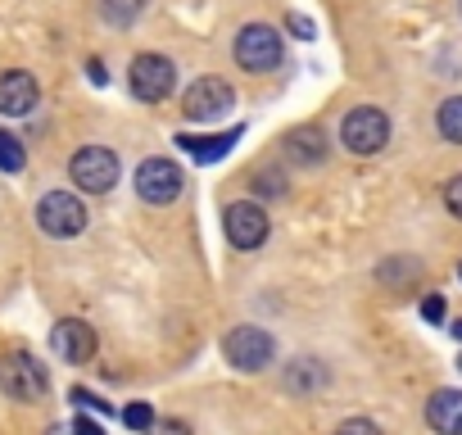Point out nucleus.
Wrapping results in <instances>:
<instances>
[{
  "label": "nucleus",
  "mask_w": 462,
  "mask_h": 435,
  "mask_svg": "<svg viewBox=\"0 0 462 435\" xmlns=\"http://www.w3.org/2000/svg\"><path fill=\"white\" fill-rule=\"evenodd\" d=\"M136 195L145 204H172L181 195V168L172 159H145L136 168Z\"/></svg>",
  "instance_id": "obj_10"
},
{
  "label": "nucleus",
  "mask_w": 462,
  "mask_h": 435,
  "mask_svg": "<svg viewBox=\"0 0 462 435\" xmlns=\"http://www.w3.org/2000/svg\"><path fill=\"white\" fill-rule=\"evenodd\" d=\"M123 421H127L136 435H145V430L154 426V408H150V403H132V408H123Z\"/></svg>",
  "instance_id": "obj_19"
},
{
  "label": "nucleus",
  "mask_w": 462,
  "mask_h": 435,
  "mask_svg": "<svg viewBox=\"0 0 462 435\" xmlns=\"http://www.w3.org/2000/svg\"><path fill=\"white\" fill-rule=\"evenodd\" d=\"M37 78L32 73H23V69H14V73H0V114L5 118H23V114H32L37 109Z\"/></svg>",
  "instance_id": "obj_11"
},
{
  "label": "nucleus",
  "mask_w": 462,
  "mask_h": 435,
  "mask_svg": "<svg viewBox=\"0 0 462 435\" xmlns=\"http://www.w3.org/2000/svg\"><path fill=\"white\" fill-rule=\"evenodd\" d=\"M222 354H226L231 367H241V372H263L273 363L277 345H273V336L263 327H231L226 340H222Z\"/></svg>",
  "instance_id": "obj_5"
},
{
  "label": "nucleus",
  "mask_w": 462,
  "mask_h": 435,
  "mask_svg": "<svg viewBox=\"0 0 462 435\" xmlns=\"http://www.w3.org/2000/svg\"><path fill=\"white\" fill-rule=\"evenodd\" d=\"M231 55H236V64H241L245 73H273V69L282 64V37H277V28H268V23H245V28L236 32V46H231Z\"/></svg>",
  "instance_id": "obj_1"
},
{
  "label": "nucleus",
  "mask_w": 462,
  "mask_h": 435,
  "mask_svg": "<svg viewBox=\"0 0 462 435\" xmlns=\"http://www.w3.org/2000/svg\"><path fill=\"white\" fill-rule=\"evenodd\" d=\"M73 403L82 408V412H109V399H100V394H91V390H73Z\"/></svg>",
  "instance_id": "obj_20"
},
{
  "label": "nucleus",
  "mask_w": 462,
  "mask_h": 435,
  "mask_svg": "<svg viewBox=\"0 0 462 435\" xmlns=\"http://www.w3.org/2000/svg\"><path fill=\"white\" fill-rule=\"evenodd\" d=\"M426 421L435 435H462V390H435L426 399Z\"/></svg>",
  "instance_id": "obj_13"
},
{
  "label": "nucleus",
  "mask_w": 462,
  "mask_h": 435,
  "mask_svg": "<svg viewBox=\"0 0 462 435\" xmlns=\"http://www.w3.org/2000/svg\"><path fill=\"white\" fill-rule=\"evenodd\" d=\"M69 177L78 181V190L105 195V190H114V181H118V154L105 150V145H87V150H78V154L69 159Z\"/></svg>",
  "instance_id": "obj_4"
},
{
  "label": "nucleus",
  "mask_w": 462,
  "mask_h": 435,
  "mask_svg": "<svg viewBox=\"0 0 462 435\" xmlns=\"http://www.w3.org/2000/svg\"><path fill=\"white\" fill-rule=\"evenodd\" d=\"M241 136V127H231V132H222V136H177V145L190 154V159H199V163H213V159H222L226 150H231V141Z\"/></svg>",
  "instance_id": "obj_14"
},
{
  "label": "nucleus",
  "mask_w": 462,
  "mask_h": 435,
  "mask_svg": "<svg viewBox=\"0 0 462 435\" xmlns=\"http://www.w3.org/2000/svg\"><path fill=\"white\" fill-rule=\"evenodd\" d=\"M37 223H42L46 236L69 241V236H78V232L87 227V204H82L73 190H51V195H42V204H37Z\"/></svg>",
  "instance_id": "obj_3"
},
{
  "label": "nucleus",
  "mask_w": 462,
  "mask_h": 435,
  "mask_svg": "<svg viewBox=\"0 0 462 435\" xmlns=\"http://www.w3.org/2000/svg\"><path fill=\"white\" fill-rule=\"evenodd\" d=\"M145 10V0H100V19L109 28H132Z\"/></svg>",
  "instance_id": "obj_16"
},
{
  "label": "nucleus",
  "mask_w": 462,
  "mask_h": 435,
  "mask_svg": "<svg viewBox=\"0 0 462 435\" xmlns=\"http://www.w3.org/2000/svg\"><path fill=\"white\" fill-rule=\"evenodd\" d=\"M73 430H78V435H105V430H100L91 417H73Z\"/></svg>",
  "instance_id": "obj_25"
},
{
  "label": "nucleus",
  "mask_w": 462,
  "mask_h": 435,
  "mask_svg": "<svg viewBox=\"0 0 462 435\" xmlns=\"http://www.w3.org/2000/svg\"><path fill=\"white\" fill-rule=\"evenodd\" d=\"M336 435H381V426H376V421H367V417H349V421H340V426H336Z\"/></svg>",
  "instance_id": "obj_21"
},
{
  "label": "nucleus",
  "mask_w": 462,
  "mask_h": 435,
  "mask_svg": "<svg viewBox=\"0 0 462 435\" xmlns=\"http://www.w3.org/2000/svg\"><path fill=\"white\" fill-rule=\"evenodd\" d=\"M51 349L64 358V363H87L96 354V331L78 318H64L55 331H51Z\"/></svg>",
  "instance_id": "obj_12"
},
{
  "label": "nucleus",
  "mask_w": 462,
  "mask_h": 435,
  "mask_svg": "<svg viewBox=\"0 0 462 435\" xmlns=\"http://www.w3.org/2000/svg\"><path fill=\"white\" fill-rule=\"evenodd\" d=\"M444 204H448V213H453V218H462V172L444 186Z\"/></svg>",
  "instance_id": "obj_22"
},
{
  "label": "nucleus",
  "mask_w": 462,
  "mask_h": 435,
  "mask_svg": "<svg viewBox=\"0 0 462 435\" xmlns=\"http://www.w3.org/2000/svg\"><path fill=\"white\" fill-rule=\"evenodd\" d=\"M291 28H295V32H300V37H304V42H309V37H313V23H309V19H300V14H295V19H291Z\"/></svg>",
  "instance_id": "obj_26"
},
{
  "label": "nucleus",
  "mask_w": 462,
  "mask_h": 435,
  "mask_svg": "<svg viewBox=\"0 0 462 435\" xmlns=\"http://www.w3.org/2000/svg\"><path fill=\"white\" fill-rule=\"evenodd\" d=\"M457 277H462V268H457Z\"/></svg>",
  "instance_id": "obj_29"
},
{
  "label": "nucleus",
  "mask_w": 462,
  "mask_h": 435,
  "mask_svg": "<svg viewBox=\"0 0 462 435\" xmlns=\"http://www.w3.org/2000/svg\"><path fill=\"white\" fill-rule=\"evenodd\" d=\"M453 336H457V340H462V318H457V322H453Z\"/></svg>",
  "instance_id": "obj_28"
},
{
  "label": "nucleus",
  "mask_w": 462,
  "mask_h": 435,
  "mask_svg": "<svg viewBox=\"0 0 462 435\" xmlns=\"http://www.w3.org/2000/svg\"><path fill=\"white\" fill-rule=\"evenodd\" d=\"M127 78H132V96L145 100V105L168 100L172 87H177V69H172V60H163V55H136Z\"/></svg>",
  "instance_id": "obj_7"
},
{
  "label": "nucleus",
  "mask_w": 462,
  "mask_h": 435,
  "mask_svg": "<svg viewBox=\"0 0 462 435\" xmlns=\"http://www.w3.org/2000/svg\"><path fill=\"white\" fill-rule=\"evenodd\" d=\"M231 105H236V91H231L226 82H217V78H199V82H190L186 96H181V114L195 118V123H213V118H222Z\"/></svg>",
  "instance_id": "obj_9"
},
{
  "label": "nucleus",
  "mask_w": 462,
  "mask_h": 435,
  "mask_svg": "<svg viewBox=\"0 0 462 435\" xmlns=\"http://www.w3.org/2000/svg\"><path fill=\"white\" fill-rule=\"evenodd\" d=\"M421 318H426V322H444V300H439V295H426V300H421Z\"/></svg>",
  "instance_id": "obj_23"
},
{
  "label": "nucleus",
  "mask_w": 462,
  "mask_h": 435,
  "mask_svg": "<svg viewBox=\"0 0 462 435\" xmlns=\"http://www.w3.org/2000/svg\"><path fill=\"white\" fill-rule=\"evenodd\" d=\"M222 232H226V241L236 250H259L268 241L273 223H268V213L254 199H236V204H226V213H222Z\"/></svg>",
  "instance_id": "obj_6"
},
{
  "label": "nucleus",
  "mask_w": 462,
  "mask_h": 435,
  "mask_svg": "<svg viewBox=\"0 0 462 435\" xmlns=\"http://www.w3.org/2000/svg\"><path fill=\"white\" fill-rule=\"evenodd\" d=\"M457 367H462V363H457Z\"/></svg>",
  "instance_id": "obj_30"
},
{
  "label": "nucleus",
  "mask_w": 462,
  "mask_h": 435,
  "mask_svg": "<svg viewBox=\"0 0 462 435\" xmlns=\"http://www.w3.org/2000/svg\"><path fill=\"white\" fill-rule=\"evenodd\" d=\"M19 168H23V145L0 132V172H19Z\"/></svg>",
  "instance_id": "obj_18"
},
{
  "label": "nucleus",
  "mask_w": 462,
  "mask_h": 435,
  "mask_svg": "<svg viewBox=\"0 0 462 435\" xmlns=\"http://www.w3.org/2000/svg\"><path fill=\"white\" fill-rule=\"evenodd\" d=\"M46 435H78V430H73V421H60V426H51Z\"/></svg>",
  "instance_id": "obj_27"
},
{
  "label": "nucleus",
  "mask_w": 462,
  "mask_h": 435,
  "mask_svg": "<svg viewBox=\"0 0 462 435\" xmlns=\"http://www.w3.org/2000/svg\"><path fill=\"white\" fill-rule=\"evenodd\" d=\"M439 136L453 141V145H462V96H453V100L439 105Z\"/></svg>",
  "instance_id": "obj_17"
},
{
  "label": "nucleus",
  "mask_w": 462,
  "mask_h": 435,
  "mask_svg": "<svg viewBox=\"0 0 462 435\" xmlns=\"http://www.w3.org/2000/svg\"><path fill=\"white\" fill-rule=\"evenodd\" d=\"M46 367L37 363V358H28V354H10V358H0V390H5L10 399H23V403H32V399H42L46 394Z\"/></svg>",
  "instance_id": "obj_8"
},
{
  "label": "nucleus",
  "mask_w": 462,
  "mask_h": 435,
  "mask_svg": "<svg viewBox=\"0 0 462 435\" xmlns=\"http://www.w3.org/2000/svg\"><path fill=\"white\" fill-rule=\"evenodd\" d=\"M286 145H291V154H295L300 163H318V159H327V136H322L318 127H295V132L286 136Z\"/></svg>",
  "instance_id": "obj_15"
},
{
  "label": "nucleus",
  "mask_w": 462,
  "mask_h": 435,
  "mask_svg": "<svg viewBox=\"0 0 462 435\" xmlns=\"http://www.w3.org/2000/svg\"><path fill=\"white\" fill-rule=\"evenodd\" d=\"M145 435H190V426H186V421H172V417H168V421H154V426H150Z\"/></svg>",
  "instance_id": "obj_24"
},
{
  "label": "nucleus",
  "mask_w": 462,
  "mask_h": 435,
  "mask_svg": "<svg viewBox=\"0 0 462 435\" xmlns=\"http://www.w3.org/2000/svg\"><path fill=\"white\" fill-rule=\"evenodd\" d=\"M385 141H390V118L381 109L363 105V109H349L345 114V123H340V145L345 150H354V154H381Z\"/></svg>",
  "instance_id": "obj_2"
}]
</instances>
